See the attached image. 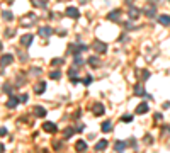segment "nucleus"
<instances>
[{
  "mask_svg": "<svg viewBox=\"0 0 170 153\" xmlns=\"http://www.w3.org/2000/svg\"><path fill=\"white\" fill-rule=\"evenodd\" d=\"M119 17H121V10L119 9H116V10H112V12H109V16H107V19L112 20V22H119Z\"/></svg>",
  "mask_w": 170,
  "mask_h": 153,
  "instance_id": "39448f33",
  "label": "nucleus"
},
{
  "mask_svg": "<svg viewBox=\"0 0 170 153\" xmlns=\"http://www.w3.org/2000/svg\"><path fill=\"white\" fill-rule=\"evenodd\" d=\"M7 134V129L5 128H0V136H5Z\"/></svg>",
  "mask_w": 170,
  "mask_h": 153,
  "instance_id": "e433bc0d",
  "label": "nucleus"
},
{
  "mask_svg": "<svg viewBox=\"0 0 170 153\" xmlns=\"http://www.w3.org/2000/svg\"><path fill=\"white\" fill-rule=\"evenodd\" d=\"M19 100L20 102H27V100H29V95H27V94H22V95L19 97Z\"/></svg>",
  "mask_w": 170,
  "mask_h": 153,
  "instance_id": "cd10ccee",
  "label": "nucleus"
},
{
  "mask_svg": "<svg viewBox=\"0 0 170 153\" xmlns=\"http://www.w3.org/2000/svg\"><path fill=\"white\" fill-rule=\"evenodd\" d=\"M145 14H146V17H155L156 16V10H155V7H148L145 10Z\"/></svg>",
  "mask_w": 170,
  "mask_h": 153,
  "instance_id": "4be33fe9",
  "label": "nucleus"
},
{
  "mask_svg": "<svg viewBox=\"0 0 170 153\" xmlns=\"http://www.w3.org/2000/svg\"><path fill=\"white\" fill-rule=\"evenodd\" d=\"M65 14H66L68 17H72V19H78V17H80V12H78L77 7H66Z\"/></svg>",
  "mask_w": 170,
  "mask_h": 153,
  "instance_id": "f03ea898",
  "label": "nucleus"
},
{
  "mask_svg": "<svg viewBox=\"0 0 170 153\" xmlns=\"http://www.w3.org/2000/svg\"><path fill=\"white\" fill-rule=\"evenodd\" d=\"M60 76H61V72H60V70H53V72L49 73V78H53V80H60Z\"/></svg>",
  "mask_w": 170,
  "mask_h": 153,
  "instance_id": "b1692460",
  "label": "nucleus"
},
{
  "mask_svg": "<svg viewBox=\"0 0 170 153\" xmlns=\"http://www.w3.org/2000/svg\"><path fill=\"white\" fill-rule=\"evenodd\" d=\"M111 131H112V123L111 121L102 123V133H111Z\"/></svg>",
  "mask_w": 170,
  "mask_h": 153,
  "instance_id": "2eb2a0df",
  "label": "nucleus"
},
{
  "mask_svg": "<svg viewBox=\"0 0 170 153\" xmlns=\"http://www.w3.org/2000/svg\"><path fill=\"white\" fill-rule=\"evenodd\" d=\"M34 112H36V116H38V117H44V116H46V109H44V107H39V106H36V107H34Z\"/></svg>",
  "mask_w": 170,
  "mask_h": 153,
  "instance_id": "6ab92c4d",
  "label": "nucleus"
},
{
  "mask_svg": "<svg viewBox=\"0 0 170 153\" xmlns=\"http://www.w3.org/2000/svg\"><path fill=\"white\" fill-rule=\"evenodd\" d=\"M85 63V60L80 56V55H75V66H82Z\"/></svg>",
  "mask_w": 170,
  "mask_h": 153,
  "instance_id": "393cba45",
  "label": "nucleus"
},
{
  "mask_svg": "<svg viewBox=\"0 0 170 153\" xmlns=\"http://www.w3.org/2000/svg\"><path fill=\"white\" fill-rule=\"evenodd\" d=\"M53 34V29L49 27V26H43V27H39V36H43V38H49Z\"/></svg>",
  "mask_w": 170,
  "mask_h": 153,
  "instance_id": "20e7f679",
  "label": "nucleus"
},
{
  "mask_svg": "<svg viewBox=\"0 0 170 153\" xmlns=\"http://www.w3.org/2000/svg\"><path fill=\"white\" fill-rule=\"evenodd\" d=\"M77 152H85L87 150V143L83 141V139H80V141H77Z\"/></svg>",
  "mask_w": 170,
  "mask_h": 153,
  "instance_id": "a211bd4d",
  "label": "nucleus"
},
{
  "mask_svg": "<svg viewBox=\"0 0 170 153\" xmlns=\"http://www.w3.org/2000/svg\"><path fill=\"white\" fill-rule=\"evenodd\" d=\"M90 82H92V76H87V78H85V80H83V83H85V85H89V83H90Z\"/></svg>",
  "mask_w": 170,
  "mask_h": 153,
  "instance_id": "c9c22d12",
  "label": "nucleus"
},
{
  "mask_svg": "<svg viewBox=\"0 0 170 153\" xmlns=\"http://www.w3.org/2000/svg\"><path fill=\"white\" fill-rule=\"evenodd\" d=\"M19 97H10V99H9V100H7V107H9V109H16V107H17V106H19Z\"/></svg>",
  "mask_w": 170,
  "mask_h": 153,
  "instance_id": "0eeeda50",
  "label": "nucleus"
},
{
  "mask_svg": "<svg viewBox=\"0 0 170 153\" xmlns=\"http://www.w3.org/2000/svg\"><path fill=\"white\" fill-rule=\"evenodd\" d=\"M140 14H141V12H140V9H136V7H129V14H128V16H129V19L131 20H136L138 19V17H140Z\"/></svg>",
  "mask_w": 170,
  "mask_h": 153,
  "instance_id": "6e6552de",
  "label": "nucleus"
},
{
  "mask_svg": "<svg viewBox=\"0 0 170 153\" xmlns=\"http://www.w3.org/2000/svg\"><path fill=\"white\" fill-rule=\"evenodd\" d=\"M73 133H75V129H72V128H70V129H65V136H66V138H70Z\"/></svg>",
  "mask_w": 170,
  "mask_h": 153,
  "instance_id": "bb28decb",
  "label": "nucleus"
},
{
  "mask_svg": "<svg viewBox=\"0 0 170 153\" xmlns=\"http://www.w3.org/2000/svg\"><path fill=\"white\" fill-rule=\"evenodd\" d=\"M39 2V7H46V3H48V0H38Z\"/></svg>",
  "mask_w": 170,
  "mask_h": 153,
  "instance_id": "f704fd0d",
  "label": "nucleus"
},
{
  "mask_svg": "<svg viewBox=\"0 0 170 153\" xmlns=\"http://www.w3.org/2000/svg\"><path fill=\"white\" fill-rule=\"evenodd\" d=\"M14 61V56L12 55H3V56L0 58V65L2 66H7V65H10Z\"/></svg>",
  "mask_w": 170,
  "mask_h": 153,
  "instance_id": "1a4fd4ad",
  "label": "nucleus"
},
{
  "mask_svg": "<svg viewBox=\"0 0 170 153\" xmlns=\"http://www.w3.org/2000/svg\"><path fill=\"white\" fill-rule=\"evenodd\" d=\"M145 143H148V145H151V143H153V138L146 134V136H145Z\"/></svg>",
  "mask_w": 170,
  "mask_h": 153,
  "instance_id": "2f4dec72",
  "label": "nucleus"
},
{
  "mask_svg": "<svg viewBox=\"0 0 170 153\" xmlns=\"http://www.w3.org/2000/svg\"><path fill=\"white\" fill-rule=\"evenodd\" d=\"M124 2H126V5H133V2H134V0H124Z\"/></svg>",
  "mask_w": 170,
  "mask_h": 153,
  "instance_id": "a19ab883",
  "label": "nucleus"
},
{
  "mask_svg": "<svg viewBox=\"0 0 170 153\" xmlns=\"http://www.w3.org/2000/svg\"><path fill=\"white\" fill-rule=\"evenodd\" d=\"M89 65H90L92 68H97V66H100V60L97 56H90L89 58Z\"/></svg>",
  "mask_w": 170,
  "mask_h": 153,
  "instance_id": "4468645a",
  "label": "nucleus"
},
{
  "mask_svg": "<svg viewBox=\"0 0 170 153\" xmlns=\"http://www.w3.org/2000/svg\"><path fill=\"white\" fill-rule=\"evenodd\" d=\"M43 129L46 131V133H56L58 131V126L55 123H49V121H46L44 124H43Z\"/></svg>",
  "mask_w": 170,
  "mask_h": 153,
  "instance_id": "7ed1b4c3",
  "label": "nucleus"
},
{
  "mask_svg": "<svg viewBox=\"0 0 170 153\" xmlns=\"http://www.w3.org/2000/svg\"><path fill=\"white\" fill-rule=\"evenodd\" d=\"M68 53H72V55H78V53H80V49H78V44H70V48H68Z\"/></svg>",
  "mask_w": 170,
  "mask_h": 153,
  "instance_id": "5701e85b",
  "label": "nucleus"
},
{
  "mask_svg": "<svg viewBox=\"0 0 170 153\" xmlns=\"http://www.w3.org/2000/svg\"><path fill=\"white\" fill-rule=\"evenodd\" d=\"M92 48H94L97 53H106V51H107V46H106V43H102V41H97V39L94 41Z\"/></svg>",
  "mask_w": 170,
  "mask_h": 153,
  "instance_id": "f257e3e1",
  "label": "nucleus"
},
{
  "mask_svg": "<svg viewBox=\"0 0 170 153\" xmlns=\"http://www.w3.org/2000/svg\"><path fill=\"white\" fill-rule=\"evenodd\" d=\"M121 121H124V123H131V121H133V116H124Z\"/></svg>",
  "mask_w": 170,
  "mask_h": 153,
  "instance_id": "c85d7f7f",
  "label": "nucleus"
},
{
  "mask_svg": "<svg viewBox=\"0 0 170 153\" xmlns=\"http://www.w3.org/2000/svg\"><path fill=\"white\" fill-rule=\"evenodd\" d=\"M148 109H150L148 102H141V104H138V107H136V114H145V112H148Z\"/></svg>",
  "mask_w": 170,
  "mask_h": 153,
  "instance_id": "423d86ee",
  "label": "nucleus"
},
{
  "mask_svg": "<svg viewBox=\"0 0 170 153\" xmlns=\"http://www.w3.org/2000/svg\"><path fill=\"white\" fill-rule=\"evenodd\" d=\"M129 146L136 148V139H134V138H131V139H129Z\"/></svg>",
  "mask_w": 170,
  "mask_h": 153,
  "instance_id": "72a5a7b5",
  "label": "nucleus"
},
{
  "mask_svg": "<svg viewBox=\"0 0 170 153\" xmlns=\"http://www.w3.org/2000/svg\"><path fill=\"white\" fill-rule=\"evenodd\" d=\"M2 48H3V46H2V43H0V49H2Z\"/></svg>",
  "mask_w": 170,
  "mask_h": 153,
  "instance_id": "37998d69",
  "label": "nucleus"
},
{
  "mask_svg": "<svg viewBox=\"0 0 170 153\" xmlns=\"http://www.w3.org/2000/svg\"><path fill=\"white\" fill-rule=\"evenodd\" d=\"M155 119H156V121H160V119H162V114H158V112H156V114H155Z\"/></svg>",
  "mask_w": 170,
  "mask_h": 153,
  "instance_id": "ea45409f",
  "label": "nucleus"
},
{
  "mask_svg": "<svg viewBox=\"0 0 170 153\" xmlns=\"http://www.w3.org/2000/svg\"><path fill=\"white\" fill-rule=\"evenodd\" d=\"M158 22H160L162 26H170V16H167V14L160 16V17H158Z\"/></svg>",
  "mask_w": 170,
  "mask_h": 153,
  "instance_id": "f3484780",
  "label": "nucleus"
},
{
  "mask_svg": "<svg viewBox=\"0 0 170 153\" xmlns=\"http://www.w3.org/2000/svg\"><path fill=\"white\" fill-rule=\"evenodd\" d=\"M2 16H3V19H5V20H14V14H12L10 10H3V12H2Z\"/></svg>",
  "mask_w": 170,
  "mask_h": 153,
  "instance_id": "412c9836",
  "label": "nucleus"
},
{
  "mask_svg": "<svg viewBox=\"0 0 170 153\" xmlns=\"http://www.w3.org/2000/svg\"><path fill=\"white\" fill-rule=\"evenodd\" d=\"M162 134H170V126H163V129H162Z\"/></svg>",
  "mask_w": 170,
  "mask_h": 153,
  "instance_id": "c756f323",
  "label": "nucleus"
},
{
  "mask_svg": "<svg viewBox=\"0 0 170 153\" xmlns=\"http://www.w3.org/2000/svg\"><path fill=\"white\" fill-rule=\"evenodd\" d=\"M44 90H46V83H44V82L36 83V87H34V92H36V94H44Z\"/></svg>",
  "mask_w": 170,
  "mask_h": 153,
  "instance_id": "dca6fc26",
  "label": "nucleus"
},
{
  "mask_svg": "<svg viewBox=\"0 0 170 153\" xmlns=\"http://www.w3.org/2000/svg\"><path fill=\"white\" fill-rule=\"evenodd\" d=\"M126 146H128V143H124V141H116V143H114V150L117 153H123Z\"/></svg>",
  "mask_w": 170,
  "mask_h": 153,
  "instance_id": "9b49d317",
  "label": "nucleus"
},
{
  "mask_svg": "<svg viewBox=\"0 0 170 153\" xmlns=\"http://www.w3.org/2000/svg\"><path fill=\"white\" fill-rule=\"evenodd\" d=\"M3 150H5V148H3V145L0 143V153H3Z\"/></svg>",
  "mask_w": 170,
  "mask_h": 153,
  "instance_id": "79ce46f5",
  "label": "nucleus"
},
{
  "mask_svg": "<svg viewBox=\"0 0 170 153\" xmlns=\"http://www.w3.org/2000/svg\"><path fill=\"white\" fill-rule=\"evenodd\" d=\"M61 63H63V60H61V58H55V60H51V65H53V66H58V65H61Z\"/></svg>",
  "mask_w": 170,
  "mask_h": 153,
  "instance_id": "a878e982",
  "label": "nucleus"
},
{
  "mask_svg": "<svg viewBox=\"0 0 170 153\" xmlns=\"http://www.w3.org/2000/svg\"><path fill=\"white\" fill-rule=\"evenodd\" d=\"M5 36H7V38H10V36H12V31H10V29H7V31H5Z\"/></svg>",
  "mask_w": 170,
  "mask_h": 153,
  "instance_id": "58836bf2",
  "label": "nucleus"
},
{
  "mask_svg": "<svg viewBox=\"0 0 170 153\" xmlns=\"http://www.w3.org/2000/svg\"><path fill=\"white\" fill-rule=\"evenodd\" d=\"M141 73H143V75H141V78H143V80H148V76H150V72H146V70H145V72H141Z\"/></svg>",
  "mask_w": 170,
  "mask_h": 153,
  "instance_id": "7c9ffc66",
  "label": "nucleus"
},
{
  "mask_svg": "<svg viewBox=\"0 0 170 153\" xmlns=\"http://www.w3.org/2000/svg\"><path fill=\"white\" fill-rule=\"evenodd\" d=\"M3 90H5V92H9V94L12 92V89H10V85H5V87H3Z\"/></svg>",
  "mask_w": 170,
  "mask_h": 153,
  "instance_id": "4c0bfd02",
  "label": "nucleus"
},
{
  "mask_svg": "<svg viewBox=\"0 0 170 153\" xmlns=\"http://www.w3.org/2000/svg\"><path fill=\"white\" fill-rule=\"evenodd\" d=\"M107 145H109V141H107V139H100V141L95 145V152H102V150H106V148H107Z\"/></svg>",
  "mask_w": 170,
  "mask_h": 153,
  "instance_id": "f8f14e48",
  "label": "nucleus"
},
{
  "mask_svg": "<svg viewBox=\"0 0 170 153\" xmlns=\"http://www.w3.org/2000/svg\"><path fill=\"white\" fill-rule=\"evenodd\" d=\"M134 94H136L138 97L145 95V89H143V85H136V87H134Z\"/></svg>",
  "mask_w": 170,
  "mask_h": 153,
  "instance_id": "aec40b11",
  "label": "nucleus"
},
{
  "mask_svg": "<svg viewBox=\"0 0 170 153\" xmlns=\"http://www.w3.org/2000/svg\"><path fill=\"white\" fill-rule=\"evenodd\" d=\"M92 111H94L95 116H102V114H104V106H102L100 102H97V104L94 106V109H92Z\"/></svg>",
  "mask_w": 170,
  "mask_h": 153,
  "instance_id": "ddd939ff",
  "label": "nucleus"
},
{
  "mask_svg": "<svg viewBox=\"0 0 170 153\" xmlns=\"http://www.w3.org/2000/svg\"><path fill=\"white\" fill-rule=\"evenodd\" d=\"M83 129H85V124H80V126H77V128H75L77 133H80V131H83Z\"/></svg>",
  "mask_w": 170,
  "mask_h": 153,
  "instance_id": "473e14b6",
  "label": "nucleus"
},
{
  "mask_svg": "<svg viewBox=\"0 0 170 153\" xmlns=\"http://www.w3.org/2000/svg\"><path fill=\"white\" fill-rule=\"evenodd\" d=\"M31 43H33V34H24V36L20 38V44H22V46H26V48H27Z\"/></svg>",
  "mask_w": 170,
  "mask_h": 153,
  "instance_id": "9d476101",
  "label": "nucleus"
},
{
  "mask_svg": "<svg viewBox=\"0 0 170 153\" xmlns=\"http://www.w3.org/2000/svg\"><path fill=\"white\" fill-rule=\"evenodd\" d=\"M9 2H12V0H9Z\"/></svg>",
  "mask_w": 170,
  "mask_h": 153,
  "instance_id": "c03bdc74",
  "label": "nucleus"
}]
</instances>
